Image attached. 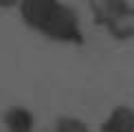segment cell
I'll return each mask as SVG.
<instances>
[{"label":"cell","instance_id":"1","mask_svg":"<svg viewBox=\"0 0 134 132\" xmlns=\"http://www.w3.org/2000/svg\"><path fill=\"white\" fill-rule=\"evenodd\" d=\"M18 13L26 26L57 44H83L81 18L64 0H22Z\"/></svg>","mask_w":134,"mask_h":132},{"label":"cell","instance_id":"2","mask_svg":"<svg viewBox=\"0 0 134 132\" xmlns=\"http://www.w3.org/2000/svg\"><path fill=\"white\" fill-rule=\"evenodd\" d=\"M101 132H134V108L114 106L101 121Z\"/></svg>","mask_w":134,"mask_h":132},{"label":"cell","instance_id":"3","mask_svg":"<svg viewBox=\"0 0 134 132\" xmlns=\"http://www.w3.org/2000/svg\"><path fill=\"white\" fill-rule=\"evenodd\" d=\"M2 125L7 132H31L35 125V114L26 106H9L2 114Z\"/></svg>","mask_w":134,"mask_h":132},{"label":"cell","instance_id":"4","mask_svg":"<svg viewBox=\"0 0 134 132\" xmlns=\"http://www.w3.org/2000/svg\"><path fill=\"white\" fill-rule=\"evenodd\" d=\"M103 29L114 37V40H134V7L127 4L123 11L110 18L103 24Z\"/></svg>","mask_w":134,"mask_h":132},{"label":"cell","instance_id":"5","mask_svg":"<svg viewBox=\"0 0 134 132\" xmlns=\"http://www.w3.org/2000/svg\"><path fill=\"white\" fill-rule=\"evenodd\" d=\"M130 0H88V7H90V13L97 24H105L110 18H114L119 11H123Z\"/></svg>","mask_w":134,"mask_h":132},{"label":"cell","instance_id":"6","mask_svg":"<svg viewBox=\"0 0 134 132\" xmlns=\"http://www.w3.org/2000/svg\"><path fill=\"white\" fill-rule=\"evenodd\" d=\"M53 132H90L88 123L79 117H72V114H64L55 121Z\"/></svg>","mask_w":134,"mask_h":132},{"label":"cell","instance_id":"7","mask_svg":"<svg viewBox=\"0 0 134 132\" xmlns=\"http://www.w3.org/2000/svg\"><path fill=\"white\" fill-rule=\"evenodd\" d=\"M22 0H0V9H18Z\"/></svg>","mask_w":134,"mask_h":132},{"label":"cell","instance_id":"8","mask_svg":"<svg viewBox=\"0 0 134 132\" xmlns=\"http://www.w3.org/2000/svg\"><path fill=\"white\" fill-rule=\"evenodd\" d=\"M31 132H33V130H31Z\"/></svg>","mask_w":134,"mask_h":132}]
</instances>
